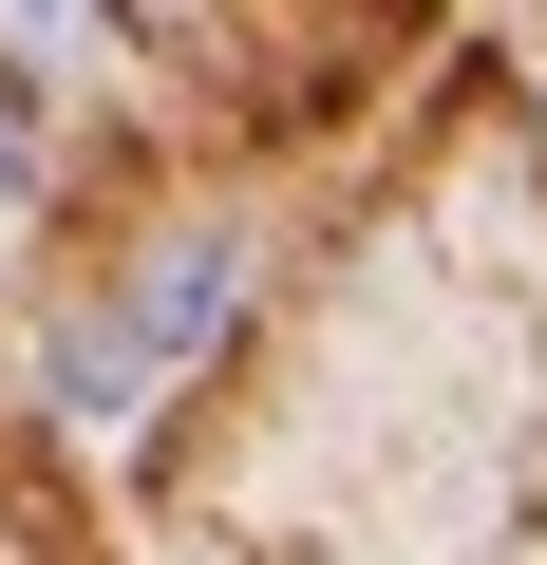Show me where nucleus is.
<instances>
[{"instance_id": "nucleus-1", "label": "nucleus", "mask_w": 547, "mask_h": 565, "mask_svg": "<svg viewBox=\"0 0 547 565\" xmlns=\"http://www.w3.org/2000/svg\"><path fill=\"white\" fill-rule=\"evenodd\" d=\"M227 302H245V226L151 245V282H114L95 321H57V415H133V396H170V377L227 340Z\"/></svg>"}, {"instance_id": "nucleus-2", "label": "nucleus", "mask_w": 547, "mask_h": 565, "mask_svg": "<svg viewBox=\"0 0 547 565\" xmlns=\"http://www.w3.org/2000/svg\"><path fill=\"white\" fill-rule=\"evenodd\" d=\"M39 189V95H20V57H0V207Z\"/></svg>"}]
</instances>
